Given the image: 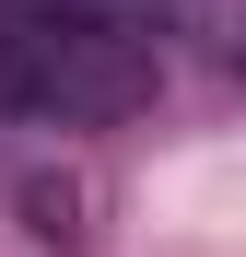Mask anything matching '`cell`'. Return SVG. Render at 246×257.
<instances>
[{
	"mask_svg": "<svg viewBox=\"0 0 246 257\" xmlns=\"http://www.w3.org/2000/svg\"><path fill=\"white\" fill-rule=\"evenodd\" d=\"M152 94V35L94 0H0V117L94 128Z\"/></svg>",
	"mask_w": 246,
	"mask_h": 257,
	"instance_id": "6da1fadb",
	"label": "cell"
}]
</instances>
